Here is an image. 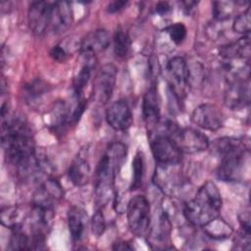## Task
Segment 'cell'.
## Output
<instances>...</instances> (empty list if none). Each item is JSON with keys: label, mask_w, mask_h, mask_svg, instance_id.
I'll return each mask as SVG.
<instances>
[{"label": "cell", "mask_w": 251, "mask_h": 251, "mask_svg": "<svg viewBox=\"0 0 251 251\" xmlns=\"http://www.w3.org/2000/svg\"><path fill=\"white\" fill-rule=\"evenodd\" d=\"M127 5V1H113L107 6V11L111 14L122 11Z\"/></svg>", "instance_id": "cell-31"}, {"label": "cell", "mask_w": 251, "mask_h": 251, "mask_svg": "<svg viewBox=\"0 0 251 251\" xmlns=\"http://www.w3.org/2000/svg\"><path fill=\"white\" fill-rule=\"evenodd\" d=\"M127 148L119 141L111 143L101 157L95 175V202L102 209L110 200L117 175L126 160Z\"/></svg>", "instance_id": "cell-2"}, {"label": "cell", "mask_w": 251, "mask_h": 251, "mask_svg": "<svg viewBox=\"0 0 251 251\" xmlns=\"http://www.w3.org/2000/svg\"><path fill=\"white\" fill-rule=\"evenodd\" d=\"M144 176V157L142 152L138 151L132 161V180L130 183V190L138 189L143 182Z\"/></svg>", "instance_id": "cell-24"}, {"label": "cell", "mask_w": 251, "mask_h": 251, "mask_svg": "<svg viewBox=\"0 0 251 251\" xmlns=\"http://www.w3.org/2000/svg\"><path fill=\"white\" fill-rule=\"evenodd\" d=\"M50 57L57 62H64L69 57V52L67 51L66 47L62 44H58L53 46L50 50Z\"/></svg>", "instance_id": "cell-30"}, {"label": "cell", "mask_w": 251, "mask_h": 251, "mask_svg": "<svg viewBox=\"0 0 251 251\" xmlns=\"http://www.w3.org/2000/svg\"><path fill=\"white\" fill-rule=\"evenodd\" d=\"M8 106L1 107V143L7 161L21 171L34 164L36 155L32 129L27 121L18 115H9Z\"/></svg>", "instance_id": "cell-1"}, {"label": "cell", "mask_w": 251, "mask_h": 251, "mask_svg": "<svg viewBox=\"0 0 251 251\" xmlns=\"http://www.w3.org/2000/svg\"><path fill=\"white\" fill-rule=\"evenodd\" d=\"M110 45V36L106 29L99 28L89 32L79 43L80 54L96 56L97 53L103 52Z\"/></svg>", "instance_id": "cell-15"}, {"label": "cell", "mask_w": 251, "mask_h": 251, "mask_svg": "<svg viewBox=\"0 0 251 251\" xmlns=\"http://www.w3.org/2000/svg\"><path fill=\"white\" fill-rule=\"evenodd\" d=\"M87 226V215L79 207L73 206L68 211V226L72 239L80 241L85 233Z\"/></svg>", "instance_id": "cell-18"}, {"label": "cell", "mask_w": 251, "mask_h": 251, "mask_svg": "<svg viewBox=\"0 0 251 251\" xmlns=\"http://www.w3.org/2000/svg\"><path fill=\"white\" fill-rule=\"evenodd\" d=\"M202 227L205 233L214 239L227 238L233 232V229L231 228V226L227 223H226L223 219H221L220 216Z\"/></svg>", "instance_id": "cell-21"}, {"label": "cell", "mask_w": 251, "mask_h": 251, "mask_svg": "<svg viewBox=\"0 0 251 251\" xmlns=\"http://www.w3.org/2000/svg\"><path fill=\"white\" fill-rule=\"evenodd\" d=\"M222 206L218 186L214 181L208 180L201 185L194 198L184 204L182 214L190 225L202 227L220 216Z\"/></svg>", "instance_id": "cell-4"}, {"label": "cell", "mask_w": 251, "mask_h": 251, "mask_svg": "<svg viewBox=\"0 0 251 251\" xmlns=\"http://www.w3.org/2000/svg\"><path fill=\"white\" fill-rule=\"evenodd\" d=\"M214 149L220 156L217 176L223 181L240 180L249 158L247 142L234 137H222L215 140Z\"/></svg>", "instance_id": "cell-3"}, {"label": "cell", "mask_w": 251, "mask_h": 251, "mask_svg": "<svg viewBox=\"0 0 251 251\" xmlns=\"http://www.w3.org/2000/svg\"><path fill=\"white\" fill-rule=\"evenodd\" d=\"M108 125L115 130H126L132 125L133 118L126 101L117 100L113 102L106 111Z\"/></svg>", "instance_id": "cell-13"}, {"label": "cell", "mask_w": 251, "mask_h": 251, "mask_svg": "<svg viewBox=\"0 0 251 251\" xmlns=\"http://www.w3.org/2000/svg\"><path fill=\"white\" fill-rule=\"evenodd\" d=\"M156 13L160 16H165L172 11V8L168 2H158L156 5Z\"/></svg>", "instance_id": "cell-32"}, {"label": "cell", "mask_w": 251, "mask_h": 251, "mask_svg": "<svg viewBox=\"0 0 251 251\" xmlns=\"http://www.w3.org/2000/svg\"><path fill=\"white\" fill-rule=\"evenodd\" d=\"M150 146L158 165H177L182 160V151L165 133L155 135L150 141Z\"/></svg>", "instance_id": "cell-8"}, {"label": "cell", "mask_w": 251, "mask_h": 251, "mask_svg": "<svg viewBox=\"0 0 251 251\" xmlns=\"http://www.w3.org/2000/svg\"><path fill=\"white\" fill-rule=\"evenodd\" d=\"M165 30L169 34L171 40L176 45L181 44L184 41L187 34L186 26L182 23H176L168 26Z\"/></svg>", "instance_id": "cell-28"}, {"label": "cell", "mask_w": 251, "mask_h": 251, "mask_svg": "<svg viewBox=\"0 0 251 251\" xmlns=\"http://www.w3.org/2000/svg\"><path fill=\"white\" fill-rule=\"evenodd\" d=\"M68 175L70 180L75 186L85 185L90 176V166L88 161L81 156L75 157L69 168Z\"/></svg>", "instance_id": "cell-19"}, {"label": "cell", "mask_w": 251, "mask_h": 251, "mask_svg": "<svg viewBox=\"0 0 251 251\" xmlns=\"http://www.w3.org/2000/svg\"><path fill=\"white\" fill-rule=\"evenodd\" d=\"M181 4L183 5V10H184L187 14H189V13L196 7L197 2H195V1H184V2H182Z\"/></svg>", "instance_id": "cell-34"}, {"label": "cell", "mask_w": 251, "mask_h": 251, "mask_svg": "<svg viewBox=\"0 0 251 251\" xmlns=\"http://www.w3.org/2000/svg\"><path fill=\"white\" fill-rule=\"evenodd\" d=\"M117 79V68L111 64H104L97 72L93 81V98L100 105H106L112 98Z\"/></svg>", "instance_id": "cell-7"}, {"label": "cell", "mask_w": 251, "mask_h": 251, "mask_svg": "<svg viewBox=\"0 0 251 251\" xmlns=\"http://www.w3.org/2000/svg\"><path fill=\"white\" fill-rule=\"evenodd\" d=\"M91 229L94 235L101 236L106 229V222L101 209H97L92 216Z\"/></svg>", "instance_id": "cell-29"}, {"label": "cell", "mask_w": 251, "mask_h": 251, "mask_svg": "<svg viewBox=\"0 0 251 251\" xmlns=\"http://www.w3.org/2000/svg\"><path fill=\"white\" fill-rule=\"evenodd\" d=\"M113 249H115V250H132L133 247H131L129 245V243L126 241H120V242L114 243Z\"/></svg>", "instance_id": "cell-33"}, {"label": "cell", "mask_w": 251, "mask_h": 251, "mask_svg": "<svg viewBox=\"0 0 251 251\" xmlns=\"http://www.w3.org/2000/svg\"><path fill=\"white\" fill-rule=\"evenodd\" d=\"M232 29L234 32L243 35L250 33V8H247L234 18Z\"/></svg>", "instance_id": "cell-27"}, {"label": "cell", "mask_w": 251, "mask_h": 251, "mask_svg": "<svg viewBox=\"0 0 251 251\" xmlns=\"http://www.w3.org/2000/svg\"><path fill=\"white\" fill-rule=\"evenodd\" d=\"M225 121L222 109L212 103H204L197 106L191 114V122L197 126L216 131L220 129Z\"/></svg>", "instance_id": "cell-11"}, {"label": "cell", "mask_w": 251, "mask_h": 251, "mask_svg": "<svg viewBox=\"0 0 251 251\" xmlns=\"http://www.w3.org/2000/svg\"><path fill=\"white\" fill-rule=\"evenodd\" d=\"M126 218L130 231L138 236H146L151 226L150 203L144 195H135L126 206Z\"/></svg>", "instance_id": "cell-6"}, {"label": "cell", "mask_w": 251, "mask_h": 251, "mask_svg": "<svg viewBox=\"0 0 251 251\" xmlns=\"http://www.w3.org/2000/svg\"><path fill=\"white\" fill-rule=\"evenodd\" d=\"M219 55L223 60H249L250 34H245L236 41L221 46Z\"/></svg>", "instance_id": "cell-17"}, {"label": "cell", "mask_w": 251, "mask_h": 251, "mask_svg": "<svg viewBox=\"0 0 251 251\" xmlns=\"http://www.w3.org/2000/svg\"><path fill=\"white\" fill-rule=\"evenodd\" d=\"M54 2L34 1L31 2L27 12V22L31 32L36 36L45 33L51 25Z\"/></svg>", "instance_id": "cell-10"}, {"label": "cell", "mask_w": 251, "mask_h": 251, "mask_svg": "<svg viewBox=\"0 0 251 251\" xmlns=\"http://www.w3.org/2000/svg\"><path fill=\"white\" fill-rule=\"evenodd\" d=\"M165 127L166 131L164 133L176 143L182 153H198L208 149L210 146L208 137L197 129L180 127L171 121L167 122Z\"/></svg>", "instance_id": "cell-5"}, {"label": "cell", "mask_w": 251, "mask_h": 251, "mask_svg": "<svg viewBox=\"0 0 251 251\" xmlns=\"http://www.w3.org/2000/svg\"><path fill=\"white\" fill-rule=\"evenodd\" d=\"M235 2L232 1H215L213 2L212 13L217 22H225L228 20L234 12Z\"/></svg>", "instance_id": "cell-25"}, {"label": "cell", "mask_w": 251, "mask_h": 251, "mask_svg": "<svg viewBox=\"0 0 251 251\" xmlns=\"http://www.w3.org/2000/svg\"><path fill=\"white\" fill-rule=\"evenodd\" d=\"M20 210L18 207H5L1 211V223L3 226L14 228L22 226L20 223Z\"/></svg>", "instance_id": "cell-26"}, {"label": "cell", "mask_w": 251, "mask_h": 251, "mask_svg": "<svg viewBox=\"0 0 251 251\" xmlns=\"http://www.w3.org/2000/svg\"><path fill=\"white\" fill-rule=\"evenodd\" d=\"M50 86L42 79L35 78L26 83L24 87V98L27 104L34 106L40 103L41 99L49 92Z\"/></svg>", "instance_id": "cell-20"}, {"label": "cell", "mask_w": 251, "mask_h": 251, "mask_svg": "<svg viewBox=\"0 0 251 251\" xmlns=\"http://www.w3.org/2000/svg\"><path fill=\"white\" fill-rule=\"evenodd\" d=\"M11 250H30L32 249L31 237L23 231L22 226L12 228V234L9 242Z\"/></svg>", "instance_id": "cell-23"}, {"label": "cell", "mask_w": 251, "mask_h": 251, "mask_svg": "<svg viewBox=\"0 0 251 251\" xmlns=\"http://www.w3.org/2000/svg\"><path fill=\"white\" fill-rule=\"evenodd\" d=\"M142 115L147 129L149 131L155 129L160 121V102L155 85L150 86L143 95Z\"/></svg>", "instance_id": "cell-14"}, {"label": "cell", "mask_w": 251, "mask_h": 251, "mask_svg": "<svg viewBox=\"0 0 251 251\" xmlns=\"http://www.w3.org/2000/svg\"><path fill=\"white\" fill-rule=\"evenodd\" d=\"M113 45L114 53L117 57L121 59L126 58L131 51V39L128 33L123 29L118 28L113 35Z\"/></svg>", "instance_id": "cell-22"}, {"label": "cell", "mask_w": 251, "mask_h": 251, "mask_svg": "<svg viewBox=\"0 0 251 251\" xmlns=\"http://www.w3.org/2000/svg\"><path fill=\"white\" fill-rule=\"evenodd\" d=\"M167 71L170 81V90L179 100L184 95L185 88L189 85L188 78V64L183 57L176 56L169 60Z\"/></svg>", "instance_id": "cell-9"}, {"label": "cell", "mask_w": 251, "mask_h": 251, "mask_svg": "<svg viewBox=\"0 0 251 251\" xmlns=\"http://www.w3.org/2000/svg\"><path fill=\"white\" fill-rule=\"evenodd\" d=\"M74 22L72 4L67 1L54 2L51 19V28L54 32L60 33L67 30Z\"/></svg>", "instance_id": "cell-16"}, {"label": "cell", "mask_w": 251, "mask_h": 251, "mask_svg": "<svg viewBox=\"0 0 251 251\" xmlns=\"http://www.w3.org/2000/svg\"><path fill=\"white\" fill-rule=\"evenodd\" d=\"M224 101L226 106L231 110H240L248 106L250 102L249 77L228 81L225 90Z\"/></svg>", "instance_id": "cell-12"}]
</instances>
